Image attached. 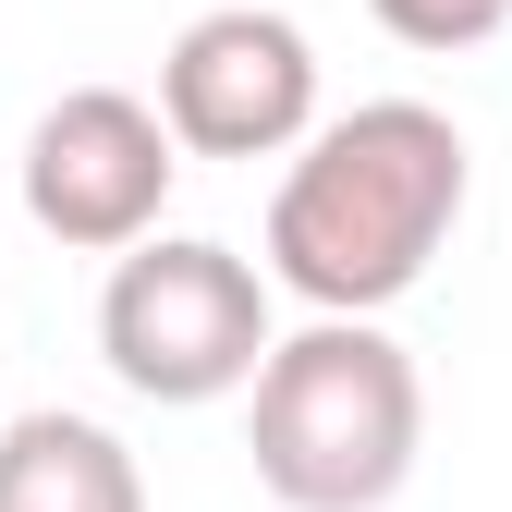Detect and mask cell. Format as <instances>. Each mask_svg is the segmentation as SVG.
Instances as JSON below:
<instances>
[{
	"instance_id": "1",
	"label": "cell",
	"mask_w": 512,
	"mask_h": 512,
	"mask_svg": "<svg viewBox=\"0 0 512 512\" xmlns=\"http://www.w3.org/2000/svg\"><path fill=\"white\" fill-rule=\"evenodd\" d=\"M464 122L427 110V98H366L342 122H317L293 147L281 196H269V281L305 317H378L403 305L439 244L464 220Z\"/></svg>"
},
{
	"instance_id": "2",
	"label": "cell",
	"mask_w": 512,
	"mask_h": 512,
	"mask_svg": "<svg viewBox=\"0 0 512 512\" xmlns=\"http://www.w3.org/2000/svg\"><path fill=\"white\" fill-rule=\"evenodd\" d=\"M244 452L281 512H378L427 452V378L378 317H305L244 391Z\"/></svg>"
},
{
	"instance_id": "3",
	"label": "cell",
	"mask_w": 512,
	"mask_h": 512,
	"mask_svg": "<svg viewBox=\"0 0 512 512\" xmlns=\"http://www.w3.org/2000/svg\"><path fill=\"white\" fill-rule=\"evenodd\" d=\"M269 269L208 232H147L110 256V293H98V354L135 403H232L256 391L269 366Z\"/></svg>"
},
{
	"instance_id": "4",
	"label": "cell",
	"mask_w": 512,
	"mask_h": 512,
	"mask_svg": "<svg viewBox=\"0 0 512 512\" xmlns=\"http://www.w3.org/2000/svg\"><path fill=\"white\" fill-rule=\"evenodd\" d=\"M171 171H183V135H171L159 98L74 86V98H49L37 135H25V220L49 244H74V256H122V244L159 232Z\"/></svg>"
},
{
	"instance_id": "5",
	"label": "cell",
	"mask_w": 512,
	"mask_h": 512,
	"mask_svg": "<svg viewBox=\"0 0 512 512\" xmlns=\"http://www.w3.org/2000/svg\"><path fill=\"white\" fill-rule=\"evenodd\" d=\"M159 110L183 159H293L317 135V49L293 13H196L171 49H159Z\"/></svg>"
},
{
	"instance_id": "6",
	"label": "cell",
	"mask_w": 512,
	"mask_h": 512,
	"mask_svg": "<svg viewBox=\"0 0 512 512\" xmlns=\"http://www.w3.org/2000/svg\"><path fill=\"white\" fill-rule=\"evenodd\" d=\"M0 512H147V476L98 415L49 403L0 427Z\"/></svg>"
},
{
	"instance_id": "7",
	"label": "cell",
	"mask_w": 512,
	"mask_h": 512,
	"mask_svg": "<svg viewBox=\"0 0 512 512\" xmlns=\"http://www.w3.org/2000/svg\"><path fill=\"white\" fill-rule=\"evenodd\" d=\"M378 25H391L403 49H488L512 25V0H366Z\"/></svg>"
}]
</instances>
